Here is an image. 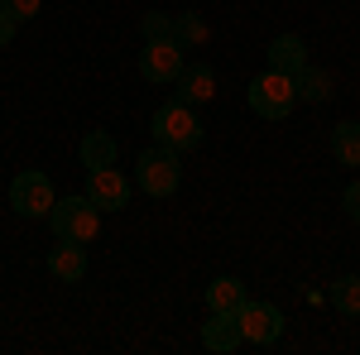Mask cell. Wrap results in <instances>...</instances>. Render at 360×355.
Returning a JSON list of instances; mask_svg holds the SVG:
<instances>
[{
  "label": "cell",
  "mask_w": 360,
  "mask_h": 355,
  "mask_svg": "<svg viewBox=\"0 0 360 355\" xmlns=\"http://www.w3.org/2000/svg\"><path fill=\"white\" fill-rule=\"evenodd\" d=\"M49 226H53L58 240H72V245H86V240H96V231H101V207L91 202V197H63L53 202V212H49Z\"/></svg>",
  "instance_id": "1"
},
{
  "label": "cell",
  "mask_w": 360,
  "mask_h": 355,
  "mask_svg": "<svg viewBox=\"0 0 360 355\" xmlns=\"http://www.w3.org/2000/svg\"><path fill=\"white\" fill-rule=\"evenodd\" d=\"M154 144H168V149H197L202 144V120H197V106L188 101H164V106L154 110Z\"/></svg>",
  "instance_id": "2"
},
{
  "label": "cell",
  "mask_w": 360,
  "mask_h": 355,
  "mask_svg": "<svg viewBox=\"0 0 360 355\" xmlns=\"http://www.w3.org/2000/svg\"><path fill=\"white\" fill-rule=\"evenodd\" d=\"M250 110L259 115V120H283L288 110L298 106V86L288 72H278V67H264L255 82H250Z\"/></svg>",
  "instance_id": "3"
},
{
  "label": "cell",
  "mask_w": 360,
  "mask_h": 355,
  "mask_svg": "<svg viewBox=\"0 0 360 355\" xmlns=\"http://www.w3.org/2000/svg\"><path fill=\"white\" fill-rule=\"evenodd\" d=\"M135 183L149 197H173L178 183H183V164H178V149H168V144H154V149H144L135 159Z\"/></svg>",
  "instance_id": "4"
},
{
  "label": "cell",
  "mask_w": 360,
  "mask_h": 355,
  "mask_svg": "<svg viewBox=\"0 0 360 355\" xmlns=\"http://www.w3.org/2000/svg\"><path fill=\"white\" fill-rule=\"evenodd\" d=\"M53 183H49V173H39V168H25V173H15V183H10V207L20 212V217H49L53 212Z\"/></svg>",
  "instance_id": "5"
},
{
  "label": "cell",
  "mask_w": 360,
  "mask_h": 355,
  "mask_svg": "<svg viewBox=\"0 0 360 355\" xmlns=\"http://www.w3.org/2000/svg\"><path fill=\"white\" fill-rule=\"evenodd\" d=\"M236 317H240V336H245V346H274L278 336H283V312H278L274 302L245 298Z\"/></svg>",
  "instance_id": "6"
},
{
  "label": "cell",
  "mask_w": 360,
  "mask_h": 355,
  "mask_svg": "<svg viewBox=\"0 0 360 355\" xmlns=\"http://www.w3.org/2000/svg\"><path fill=\"white\" fill-rule=\"evenodd\" d=\"M183 72V49L173 39H149L139 49V77L144 82H173Z\"/></svg>",
  "instance_id": "7"
},
{
  "label": "cell",
  "mask_w": 360,
  "mask_h": 355,
  "mask_svg": "<svg viewBox=\"0 0 360 355\" xmlns=\"http://www.w3.org/2000/svg\"><path fill=\"white\" fill-rule=\"evenodd\" d=\"M86 197L101 212H125L130 207V183L120 178V168H86Z\"/></svg>",
  "instance_id": "8"
},
{
  "label": "cell",
  "mask_w": 360,
  "mask_h": 355,
  "mask_svg": "<svg viewBox=\"0 0 360 355\" xmlns=\"http://www.w3.org/2000/svg\"><path fill=\"white\" fill-rule=\"evenodd\" d=\"M173 96L178 101H188V106H207L212 96H217V72L207 67V63H183V72L173 77Z\"/></svg>",
  "instance_id": "9"
},
{
  "label": "cell",
  "mask_w": 360,
  "mask_h": 355,
  "mask_svg": "<svg viewBox=\"0 0 360 355\" xmlns=\"http://www.w3.org/2000/svg\"><path fill=\"white\" fill-rule=\"evenodd\" d=\"M202 346L217 355H231L245 346V336H240V317L236 312H212V322H202Z\"/></svg>",
  "instance_id": "10"
},
{
  "label": "cell",
  "mask_w": 360,
  "mask_h": 355,
  "mask_svg": "<svg viewBox=\"0 0 360 355\" xmlns=\"http://www.w3.org/2000/svg\"><path fill=\"white\" fill-rule=\"evenodd\" d=\"M49 273H53L58 283H77L86 273V250L72 245V240H58V245L49 250Z\"/></svg>",
  "instance_id": "11"
},
{
  "label": "cell",
  "mask_w": 360,
  "mask_h": 355,
  "mask_svg": "<svg viewBox=\"0 0 360 355\" xmlns=\"http://www.w3.org/2000/svg\"><path fill=\"white\" fill-rule=\"evenodd\" d=\"M269 67H278V72H303L307 67V44L298 39V34H278L274 44H269Z\"/></svg>",
  "instance_id": "12"
},
{
  "label": "cell",
  "mask_w": 360,
  "mask_h": 355,
  "mask_svg": "<svg viewBox=\"0 0 360 355\" xmlns=\"http://www.w3.org/2000/svg\"><path fill=\"white\" fill-rule=\"evenodd\" d=\"M245 283L236 278V273H221V278H212L207 283V307L212 312H240V302H245Z\"/></svg>",
  "instance_id": "13"
},
{
  "label": "cell",
  "mask_w": 360,
  "mask_h": 355,
  "mask_svg": "<svg viewBox=\"0 0 360 355\" xmlns=\"http://www.w3.org/2000/svg\"><path fill=\"white\" fill-rule=\"evenodd\" d=\"M77 154H82V168H111L115 164V135H106V130H86L82 144H77Z\"/></svg>",
  "instance_id": "14"
},
{
  "label": "cell",
  "mask_w": 360,
  "mask_h": 355,
  "mask_svg": "<svg viewBox=\"0 0 360 355\" xmlns=\"http://www.w3.org/2000/svg\"><path fill=\"white\" fill-rule=\"evenodd\" d=\"M293 86H298V101L322 106V101L332 96V72H322V67H312V63H307L303 72H293Z\"/></svg>",
  "instance_id": "15"
},
{
  "label": "cell",
  "mask_w": 360,
  "mask_h": 355,
  "mask_svg": "<svg viewBox=\"0 0 360 355\" xmlns=\"http://www.w3.org/2000/svg\"><path fill=\"white\" fill-rule=\"evenodd\" d=\"M332 154H336V164L360 168V120H341L332 130Z\"/></svg>",
  "instance_id": "16"
},
{
  "label": "cell",
  "mask_w": 360,
  "mask_h": 355,
  "mask_svg": "<svg viewBox=\"0 0 360 355\" xmlns=\"http://www.w3.org/2000/svg\"><path fill=\"white\" fill-rule=\"evenodd\" d=\"M202 39H207V20L202 15H178L173 20V44L178 49H197Z\"/></svg>",
  "instance_id": "17"
},
{
  "label": "cell",
  "mask_w": 360,
  "mask_h": 355,
  "mask_svg": "<svg viewBox=\"0 0 360 355\" xmlns=\"http://www.w3.org/2000/svg\"><path fill=\"white\" fill-rule=\"evenodd\" d=\"M332 302L346 312V317H356V312H360V273L336 278V283H332Z\"/></svg>",
  "instance_id": "18"
},
{
  "label": "cell",
  "mask_w": 360,
  "mask_h": 355,
  "mask_svg": "<svg viewBox=\"0 0 360 355\" xmlns=\"http://www.w3.org/2000/svg\"><path fill=\"white\" fill-rule=\"evenodd\" d=\"M139 34H144V44H149V39H173V15H159V10H149V15L139 20Z\"/></svg>",
  "instance_id": "19"
},
{
  "label": "cell",
  "mask_w": 360,
  "mask_h": 355,
  "mask_svg": "<svg viewBox=\"0 0 360 355\" xmlns=\"http://www.w3.org/2000/svg\"><path fill=\"white\" fill-rule=\"evenodd\" d=\"M0 10H5L15 25H25V20H39V0H0Z\"/></svg>",
  "instance_id": "20"
},
{
  "label": "cell",
  "mask_w": 360,
  "mask_h": 355,
  "mask_svg": "<svg viewBox=\"0 0 360 355\" xmlns=\"http://www.w3.org/2000/svg\"><path fill=\"white\" fill-rule=\"evenodd\" d=\"M341 207H346V217H351V221H360V183H351V188H346Z\"/></svg>",
  "instance_id": "21"
},
{
  "label": "cell",
  "mask_w": 360,
  "mask_h": 355,
  "mask_svg": "<svg viewBox=\"0 0 360 355\" xmlns=\"http://www.w3.org/2000/svg\"><path fill=\"white\" fill-rule=\"evenodd\" d=\"M15 20H10V15H5V10H0V49H5V44H15Z\"/></svg>",
  "instance_id": "22"
}]
</instances>
